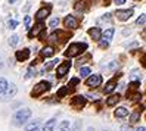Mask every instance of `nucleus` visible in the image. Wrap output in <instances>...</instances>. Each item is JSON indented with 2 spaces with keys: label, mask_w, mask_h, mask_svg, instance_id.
<instances>
[{
  "label": "nucleus",
  "mask_w": 146,
  "mask_h": 131,
  "mask_svg": "<svg viewBox=\"0 0 146 131\" xmlns=\"http://www.w3.org/2000/svg\"><path fill=\"white\" fill-rule=\"evenodd\" d=\"M31 118V109L28 108H22L13 115L12 118V124L15 127H22L24 124H27V121Z\"/></svg>",
  "instance_id": "1"
},
{
  "label": "nucleus",
  "mask_w": 146,
  "mask_h": 131,
  "mask_svg": "<svg viewBox=\"0 0 146 131\" xmlns=\"http://www.w3.org/2000/svg\"><path fill=\"white\" fill-rule=\"evenodd\" d=\"M86 49H87V44H86V43H72V44H70V47L66 49L65 56H68V58L78 56L80 53H83Z\"/></svg>",
  "instance_id": "2"
},
{
  "label": "nucleus",
  "mask_w": 146,
  "mask_h": 131,
  "mask_svg": "<svg viewBox=\"0 0 146 131\" xmlns=\"http://www.w3.org/2000/svg\"><path fill=\"white\" fill-rule=\"evenodd\" d=\"M16 91H18V89H16V85L15 84H7V87H6V90L0 94V102H9L12 97H15V94H16Z\"/></svg>",
  "instance_id": "3"
},
{
  "label": "nucleus",
  "mask_w": 146,
  "mask_h": 131,
  "mask_svg": "<svg viewBox=\"0 0 146 131\" xmlns=\"http://www.w3.org/2000/svg\"><path fill=\"white\" fill-rule=\"evenodd\" d=\"M50 89V83H47V81H40L37 85H34V89H33V91H31V96L33 97H37V96H40V94H43L44 91H47Z\"/></svg>",
  "instance_id": "4"
},
{
  "label": "nucleus",
  "mask_w": 146,
  "mask_h": 131,
  "mask_svg": "<svg viewBox=\"0 0 146 131\" xmlns=\"http://www.w3.org/2000/svg\"><path fill=\"white\" fill-rule=\"evenodd\" d=\"M102 84V77L99 74H93V75H89L87 77V80H86V85H89V87H98Z\"/></svg>",
  "instance_id": "5"
},
{
  "label": "nucleus",
  "mask_w": 146,
  "mask_h": 131,
  "mask_svg": "<svg viewBox=\"0 0 146 131\" xmlns=\"http://www.w3.org/2000/svg\"><path fill=\"white\" fill-rule=\"evenodd\" d=\"M70 68H71V62H64V64H61V65H58V69H56V77H58V78H62L65 74H68Z\"/></svg>",
  "instance_id": "6"
},
{
  "label": "nucleus",
  "mask_w": 146,
  "mask_h": 131,
  "mask_svg": "<svg viewBox=\"0 0 146 131\" xmlns=\"http://www.w3.org/2000/svg\"><path fill=\"white\" fill-rule=\"evenodd\" d=\"M64 24H65V27H66V28H71V30L78 28V21H77L72 15H68V16H65Z\"/></svg>",
  "instance_id": "7"
},
{
  "label": "nucleus",
  "mask_w": 146,
  "mask_h": 131,
  "mask_svg": "<svg viewBox=\"0 0 146 131\" xmlns=\"http://www.w3.org/2000/svg\"><path fill=\"white\" fill-rule=\"evenodd\" d=\"M71 105H72L74 108H77V109H81L84 105H86V97H84V96H81V94H77V96H74Z\"/></svg>",
  "instance_id": "8"
},
{
  "label": "nucleus",
  "mask_w": 146,
  "mask_h": 131,
  "mask_svg": "<svg viewBox=\"0 0 146 131\" xmlns=\"http://www.w3.org/2000/svg\"><path fill=\"white\" fill-rule=\"evenodd\" d=\"M15 58L18 62H24V60H27L30 58V49H24V50H18L15 53Z\"/></svg>",
  "instance_id": "9"
},
{
  "label": "nucleus",
  "mask_w": 146,
  "mask_h": 131,
  "mask_svg": "<svg viewBox=\"0 0 146 131\" xmlns=\"http://www.w3.org/2000/svg\"><path fill=\"white\" fill-rule=\"evenodd\" d=\"M49 13H50V6H47V7H41V9L37 11V13H36V19H37L38 22H41L44 18H47Z\"/></svg>",
  "instance_id": "10"
},
{
  "label": "nucleus",
  "mask_w": 146,
  "mask_h": 131,
  "mask_svg": "<svg viewBox=\"0 0 146 131\" xmlns=\"http://www.w3.org/2000/svg\"><path fill=\"white\" fill-rule=\"evenodd\" d=\"M133 15V9H125V11H117V18L121 21H127L130 19Z\"/></svg>",
  "instance_id": "11"
},
{
  "label": "nucleus",
  "mask_w": 146,
  "mask_h": 131,
  "mask_svg": "<svg viewBox=\"0 0 146 131\" xmlns=\"http://www.w3.org/2000/svg\"><path fill=\"white\" fill-rule=\"evenodd\" d=\"M89 36L93 38V40H100L102 38V30L100 28H98V27H93V28H90L89 30Z\"/></svg>",
  "instance_id": "12"
},
{
  "label": "nucleus",
  "mask_w": 146,
  "mask_h": 131,
  "mask_svg": "<svg viewBox=\"0 0 146 131\" xmlns=\"http://www.w3.org/2000/svg\"><path fill=\"white\" fill-rule=\"evenodd\" d=\"M43 30H44V25H43L41 22H38V24L36 25V28H33V30L28 31V37H36V36H38Z\"/></svg>",
  "instance_id": "13"
},
{
  "label": "nucleus",
  "mask_w": 146,
  "mask_h": 131,
  "mask_svg": "<svg viewBox=\"0 0 146 131\" xmlns=\"http://www.w3.org/2000/svg\"><path fill=\"white\" fill-rule=\"evenodd\" d=\"M119 100H121V96H119L118 93L117 94H111L109 97L106 99V105H108V106H115Z\"/></svg>",
  "instance_id": "14"
},
{
  "label": "nucleus",
  "mask_w": 146,
  "mask_h": 131,
  "mask_svg": "<svg viewBox=\"0 0 146 131\" xmlns=\"http://www.w3.org/2000/svg\"><path fill=\"white\" fill-rule=\"evenodd\" d=\"M114 32H115L114 28H108V30H105L104 32H102V38H104V41L109 43L111 40H112V37H114Z\"/></svg>",
  "instance_id": "15"
},
{
  "label": "nucleus",
  "mask_w": 146,
  "mask_h": 131,
  "mask_svg": "<svg viewBox=\"0 0 146 131\" xmlns=\"http://www.w3.org/2000/svg\"><path fill=\"white\" fill-rule=\"evenodd\" d=\"M55 127H56V119L50 118L49 121H46V124L43 125V131H53Z\"/></svg>",
  "instance_id": "16"
},
{
  "label": "nucleus",
  "mask_w": 146,
  "mask_h": 131,
  "mask_svg": "<svg viewBox=\"0 0 146 131\" xmlns=\"http://www.w3.org/2000/svg\"><path fill=\"white\" fill-rule=\"evenodd\" d=\"M115 87H117V81H115V80L108 81V83H106V85H105V89H104V93H106V94L112 93V91L115 90Z\"/></svg>",
  "instance_id": "17"
},
{
  "label": "nucleus",
  "mask_w": 146,
  "mask_h": 131,
  "mask_svg": "<svg viewBox=\"0 0 146 131\" xmlns=\"http://www.w3.org/2000/svg\"><path fill=\"white\" fill-rule=\"evenodd\" d=\"M127 115H128V109H127V108L119 106V108L115 109V116H117V118H124V116H127Z\"/></svg>",
  "instance_id": "18"
},
{
  "label": "nucleus",
  "mask_w": 146,
  "mask_h": 131,
  "mask_svg": "<svg viewBox=\"0 0 146 131\" xmlns=\"http://www.w3.org/2000/svg\"><path fill=\"white\" fill-rule=\"evenodd\" d=\"M38 128H40V121L36 119V121L30 122V124L25 127V131H38Z\"/></svg>",
  "instance_id": "19"
},
{
  "label": "nucleus",
  "mask_w": 146,
  "mask_h": 131,
  "mask_svg": "<svg viewBox=\"0 0 146 131\" xmlns=\"http://www.w3.org/2000/svg\"><path fill=\"white\" fill-rule=\"evenodd\" d=\"M53 53H55V49H53L52 46H46V47L41 49V55L44 56V58H50Z\"/></svg>",
  "instance_id": "20"
},
{
  "label": "nucleus",
  "mask_w": 146,
  "mask_h": 131,
  "mask_svg": "<svg viewBox=\"0 0 146 131\" xmlns=\"http://www.w3.org/2000/svg\"><path fill=\"white\" fill-rule=\"evenodd\" d=\"M70 121H62L61 124L58 125V131H68L70 130Z\"/></svg>",
  "instance_id": "21"
},
{
  "label": "nucleus",
  "mask_w": 146,
  "mask_h": 131,
  "mask_svg": "<svg viewBox=\"0 0 146 131\" xmlns=\"http://www.w3.org/2000/svg\"><path fill=\"white\" fill-rule=\"evenodd\" d=\"M58 62H59V59H52V60H50V62H47V64L44 65V69H46V71H50V69H52L53 66L59 65Z\"/></svg>",
  "instance_id": "22"
},
{
  "label": "nucleus",
  "mask_w": 146,
  "mask_h": 131,
  "mask_svg": "<svg viewBox=\"0 0 146 131\" xmlns=\"http://www.w3.org/2000/svg\"><path fill=\"white\" fill-rule=\"evenodd\" d=\"M7 84H9V83L6 81V78H0V94H2V93L6 90Z\"/></svg>",
  "instance_id": "23"
},
{
  "label": "nucleus",
  "mask_w": 146,
  "mask_h": 131,
  "mask_svg": "<svg viewBox=\"0 0 146 131\" xmlns=\"http://www.w3.org/2000/svg\"><path fill=\"white\" fill-rule=\"evenodd\" d=\"M90 68H87V66H83L81 69H80V74H81V77H86V78H87L89 75H90Z\"/></svg>",
  "instance_id": "24"
},
{
  "label": "nucleus",
  "mask_w": 146,
  "mask_h": 131,
  "mask_svg": "<svg viewBox=\"0 0 146 131\" xmlns=\"http://www.w3.org/2000/svg\"><path fill=\"white\" fill-rule=\"evenodd\" d=\"M18 41H19V37L16 36V34H13V36H11V38H9V44L11 46H16Z\"/></svg>",
  "instance_id": "25"
},
{
  "label": "nucleus",
  "mask_w": 146,
  "mask_h": 131,
  "mask_svg": "<svg viewBox=\"0 0 146 131\" xmlns=\"http://www.w3.org/2000/svg\"><path fill=\"white\" fill-rule=\"evenodd\" d=\"M80 130H81V122L80 121H75L74 125L70 127V130H68V131H80Z\"/></svg>",
  "instance_id": "26"
},
{
  "label": "nucleus",
  "mask_w": 146,
  "mask_h": 131,
  "mask_svg": "<svg viewBox=\"0 0 146 131\" xmlns=\"http://www.w3.org/2000/svg\"><path fill=\"white\" fill-rule=\"evenodd\" d=\"M58 25H59V18H53V19H50L49 27L52 28V30H56V28H58Z\"/></svg>",
  "instance_id": "27"
},
{
  "label": "nucleus",
  "mask_w": 146,
  "mask_h": 131,
  "mask_svg": "<svg viewBox=\"0 0 146 131\" xmlns=\"http://www.w3.org/2000/svg\"><path fill=\"white\" fill-rule=\"evenodd\" d=\"M139 118H140V113L139 112H133L131 115H130V122H133V124H134V122L139 121Z\"/></svg>",
  "instance_id": "28"
},
{
  "label": "nucleus",
  "mask_w": 146,
  "mask_h": 131,
  "mask_svg": "<svg viewBox=\"0 0 146 131\" xmlns=\"http://www.w3.org/2000/svg\"><path fill=\"white\" fill-rule=\"evenodd\" d=\"M145 21H146V15H145V13H142V15L139 16V18H137L136 24H137V25H140V27H143V25H145Z\"/></svg>",
  "instance_id": "29"
},
{
  "label": "nucleus",
  "mask_w": 146,
  "mask_h": 131,
  "mask_svg": "<svg viewBox=\"0 0 146 131\" xmlns=\"http://www.w3.org/2000/svg\"><path fill=\"white\" fill-rule=\"evenodd\" d=\"M36 75V69H34L33 66L31 68H28V71H27V75H25V78H31V77H34Z\"/></svg>",
  "instance_id": "30"
},
{
  "label": "nucleus",
  "mask_w": 146,
  "mask_h": 131,
  "mask_svg": "<svg viewBox=\"0 0 146 131\" xmlns=\"http://www.w3.org/2000/svg\"><path fill=\"white\" fill-rule=\"evenodd\" d=\"M7 27H9V28H16V27H18V21H15V19H11L9 22H7Z\"/></svg>",
  "instance_id": "31"
},
{
  "label": "nucleus",
  "mask_w": 146,
  "mask_h": 131,
  "mask_svg": "<svg viewBox=\"0 0 146 131\" xmlns=\"http://www.w3.org/2000/svg\"><path fill=\"white\" fill-rule=\"evenodd\" d=\"M66 91H68V89H66V87L61 89V90L58 91V97H62V96H65V94H66Z\"/></svg>",
  "instance_id": "32"
},
{
  "label": "nucleus",
  "mask_w": 146,
  "mask_h": 131,
  "mask_svg": "<svg viewBox=\"0 0 146 131\" xmlns=\"http://www.w3.org/2000/svg\"><path fill=\"white\" fill-rule=\"evenodd\" d=\"M75 84H78V78H72V80L70 81V85L71 87H75Z\"/></svg>",
  "instance_id": "33"
},
{
  "label": "nucleus",
  "mask_w": 146,
  "mask_h": 131,
  "mask_svg": "<svg viewBox=\"0 0 146 131\" xmlns=\"http://www.w3.org/2000/svg\"><path fill=\"white\" fill-rule=\"evenodd\" d=\"M121 131H133V128L130 125H123L121 127Z\"/></svg>",
  "instance_id": "34"
},
{
  "label": "nucleus",
  "mask_w": 146,
  "mask_h": 131,
  "mask_svg": "<svg viewBox=\"0 0 146 131\" xmlns=\"http://www.w3.org/2000/svg\"><path fill=\"white\" fill-rule=\"evenodd\" d=\"M24 22H25V25H27V27H28V25H30V22H31V18H30V16H25Z\"/></svg>",
  "instance_id": "35"
},
{
  "label": "nucleus",
  "mask_w": 146,
  "mask_h": 131,
  "mask_svg": "<svg viewBox=\"0 0 146 131\" xmlns=\"http://www.w3.org/2000/svg\"><path fill=\"white\" fill-rule=\"evenodd\" d=\"M106 46H108V43L102 40V41H100V47H106Z\"/></svg>",
  "instance_id": "36"
},
{
  "label": "nucleus",
  "mask_w": 146,
  "mask_h": 131,
  "mask_svg": "<svg viewBox=\"0 0 146 131\" xmlns=\"http://www.w3.org/2000/svg\"><path fill=\"white\" fill-rule=\"evenodd\" d=\"M115 3L117 5H123V3H125V0H115Z\"/></svg>",
  "instance_id": "37"
},
{
  "label": "nucleus",
  "mask_w": 146,
  "mask_h": 131,
  "mask_svg": "<svg viewBox=\"0 0 146 131\" xmlns=\"http://www.w3.org/2000/svg\"><path fill=\"white\" fill-rule=\"evenodd\" d=\"M136 131H146V128H145V127H140V128H137Z\"/></svg>",
  "instance_id": "38"
},
{
  "label": "nucleus",
  "mask_w": 146,
  "mask_h": 131,
  "mask_svg": "<svg viewBox=\"0 0 146 131\" xmlns=\"http://www.w3.org/2000/svg\"><path fill=\"white\" fill-rule=\"evenodd\" d=\"M87 131H94V130H93L92 127H89V128H87Z\"/></svg>",
  "instance_id": "39"
},
{
  "label": "nucleus",
  "mask_w": 146,
  "mask_h": 131,
  "mask_svg": "<svg viewBox=\"0 0 146 131\" xmlns=\"http://www.w3.org/2000/svg\"><path fill=\"white\" fill-rule=\"evenodd\" d=\"M9 3L12 5V3H15V0H9Z\"/></svg>",
  "instance_id": "40"
},
{
  "label": "nucleus",
  "mask_w": 146,
  "mask_h": 131,
  "mask_svg": "<svg viewBox=\"0 0 146 131\" xmlns=\"http://www.w3.org/2000/svg\"><path fill=\"white\" fill-rule=\"evenodd\" d=\"M2 65H3V64H2V60H0V68H2Z\"/></svg>",
  "instance_id": "41"
},
{
  "label": "nucleus",
  "mask_w": 146,
  "mask_h": 131,
  "mask_svg": "<svg viewBox=\"0 0 146 131\" xmlns=\"http://www.w3.org/2000/svg\"><path fill=\"white\" fill-rule=\"evenodd\" d=\"M104 131H108V130H104Z\"/></svg>",
  "instance_id": "42"
}]
</instances>
